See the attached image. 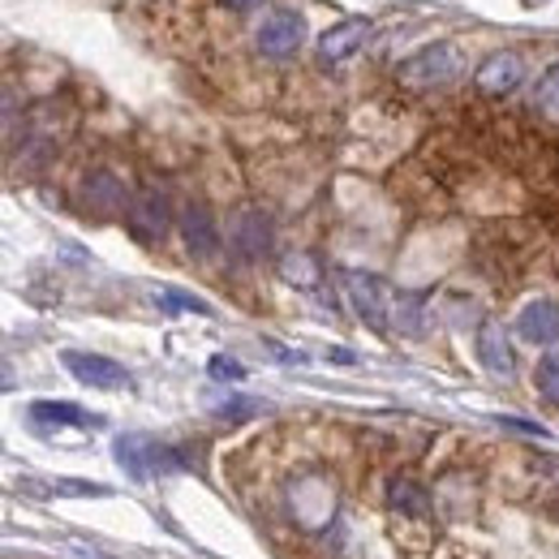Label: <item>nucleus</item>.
Returning a JSON list of instances; mask_svg holds the SVG:
<instances>
[{
    "mask_svg": "<svg viewBox=\"0 0 559 559\" xmlns=\"http://www.w3.org/2000/svg\"><path fill=\"white\" fill-rule=\"evenodd\" d=\"M155 306L159 310H168V314H211V306L203 297H194V293H186V288H155Z\"/></svg>",
    "mask_w": 559,
    "mask_h": 559,
    "instance_id": "nucleus-16",
    "label": "nucleus"
},
{
    "mask_svg": "<svg viewBox=\"0 0 559 559\" xmlns=\"http://www.w3.org/2000/svg\"><path fill=\"white\" fill-rule=\"evenodd\" d=\"M521 78H525V66H521L516 52H495V57H487V61L478 66L474 86H478L483 95H508V91L521 86Z\"/></svg>",
    "mask_w": 559,
    "mask_h": 559,
    "instance_id": "nucleus-9",
    "label": "nucleus"
},
{
    "mask_svg": "<svg viewBox=\"0 0 559 559\" xmlns=\"http://www.w3.org/2000/svg\"><path fill=\"white\" fill-rule=\"evenodd\" d=\"M228 4H233V9H254L259 0H228Z\"/></svg>",
    "mask_w": 559,
    "mask_h": 559,
    "instance_id": "nucleus-23",
    "label": "nucleus"
},
{
    "mask_svg": "<svg viewBox=\"0 0 559 559\" xmlns=\"http://www.w3.org/2000/svg\"><path fill=\"white\" fill-rule=\"evenodd\" d=\"M284 276L301 280V284H314V267H310L306 259H288V263H284Z\"/></svg>",
    "mask_w": 559,
    "mask_h": 559,
    "instance_id": "nucleus-22",
    "label": "nucleus"
},
{
    "mask_svg": "<svg viewBox=\"0 0 559 559\" xmlns=\"http://www.w3.org/2000/svg\"><path fill=\"white\" fill-rule=\"evenodd\" d=\"M31 418L44 421V426H99L104 421L95 418V414H86V409H78V405H70V401H35Z\"/></svg>",
    "mask_w": 559,
    "mask_h": 559,
    "instance_id": "nucleus-14",
    "label": "nucleus"
},
{
    "mask_svg": "<svg viewBox=\"0 0 559 559\" xmlns=\"http://www.w3.org/2000/svg\"><path fill=\"white\" fill-rule=\"evenodd\" d=\"M341 284H345V293H349L353 310H357L374 332H388V328H392V301H396V297H388L383 280L366 276V272H345Z\"/></svg>",
    "mask_w": 559,
    "mask_h": 559,
    "instance_id": "nucleus-3",
    "label": "nucleus"
},
{
    "mask_svg": "<svg viewBox=\"0 0 559 559\" xmlns=\"http://www.w3.org/2000/svg\"><path fill=\"white\" fill-rule=\"evenodd\" d=\"M82 199H86V207L95 211V215H117V211L126 207V186L108 168H99V173H91L82 181Z\"/></svg>",
    "mask_w": 559,
    "mask_h": 559,
    "instance_id": "nucleus-12",
    "label": "nucleus"
},
{
    "mask_svg": "<svg viewBox=\"0 0 559 559\" xmlns=\"http://www.w3.org/2000/svg\"><path fill=\"white\" fill-rule=\"evenodd\" d=\"M461 70H465V61H461V48L456 44H430V48H421V52L405 57L396 66V82L401 86H414V91H430V86L456 82Z\"/></svg>",
    "mask_w": 559,
    "mask_h": 559,
    "instance_id": "nucleus-1",
    "label": "nucleus"
},
{
    "mask_svg": "<svg viewBox=\"0 0 559 559\" xmlns=\"http://www.w3.org/2000/svg\"><path fill=\"white\" fill-rule=\"evenodd\" d=\"M168 219H173V207H168V194H159V190H142L130 203V228L142 241H159L168 233Z\"/></svg>",
    "mask_w": 559,
    "mask_h": 559,
    "instance_id": "nucleus-8",
    "label": "nucleus"
},
{
    "mask_svg": "<svg viewBox=\"0 0 559 559\" xmlns=\"http://www.w3.org/2000/svg\"><path fill=\"white\" fill-rule=\"evenodd\" d=\"M525 4H543V0H525Z\"/></svg>",
    "mask_w": 559,
    "mask_h": 559,
    "instance_id": "nucleus-24",
    "label": "nucleus"
},
{
    "mask_svg": "<svg viewBox=\"0 0 559 559\" xmlns=\"http://www.w3.org/2000/svg\"><path fill=\"white\" fill-rule=\"evenodd\" d=\"M516 336L530 345H556L559 341V301L538 297L516 314Z\"/></svg>",
    "mask_w": 559,
    "mask_h": 559,
    "instance_id": "nucleus-7",
    "label": "nucleus"
},
{
    "mask_svg": "<svg viewBox=\"0 0 559 559\" xmlns=\"http://www.w3.org/2000/svg\"><path fill=\"white\" fill-rule=\"evenodd\" d=\"M263 405L259 401H228V405H215V414L219 418H228V421H241V418H254Z\"/></svg>",
    "mask_w": 559,
    "mask_h": 559,
    "instance_id": "nucleus-21",
    "label": "nucleus"
},
{
    "mask_svg": "<svg viewBox=\"0 0 559 559\" xmlns=\"http://www.w3.org/2000/svg\"><path fill=\"white\" fill-rule=\"evenodd\" d=\"M61 366L70 370L78 383H86V388H95V392H121V388H130L126 366L112 361V357H104V353L66 349L61 353Z\"/></svg>",
    "mask_w": 559,
    "mask_h": 559,
    "instance_id": "nucleus-4",
    "label": "nucleus"
},
{
    "mask_svg": "<svg viewBox=\"0 0 559 559\" xmlns=\"http://www.w3.org/2000/svg\"><path fill=\"white\" fill-rule=\"evenodd\" d=\"M301 39H306V22H301V13H293V9L267 13L263 26H259V48H263V57H293V52L301 48Z\"/></svg>",
    "mask_w": 559,
    "mask_h": 559,
    "instance_id": "nucleus-5",
    "label": "nucleus"
},
{
    "mask_svg": "<svg viewBox=\"0 0 559 559\" xmlns=\"http://www.w3.org/2000/svg\"><path fill=\"white\" fill-rule=\"evenodd\" d=\"M181 237H186V250L194 259H215L219 254V228H215V219L203 203H190L181 211Z\"/></svg>",
    "mask_w": 559,
    "mask_h": 559,
    "instance_id": "nucleus-10",
    "label": "nucleus"
},
{
    "mask_svg": "<svg viewBox=\"0 0 559 559\" xmlns=\"http://www.w3.org/2000/svg\"><path fill=\"white\" fill-rule=\"evenodd\" d=\"M207 370H211V379H219V383H241L246 379V366L241 361H233V357H211L207 361Z\"/></svg>",
    "mask_w": 559,
    "mask_h": 559,
    "instance_id": "nucleus-20",
    "label": "nucleus"
},
{
    "mask_svg": "<svg viewBox=\"0 0 559 559\" xmlns=\"http://www.w3.org/2000/svg\"><path fill=\"white\" fill-rule=\"evenodd\" d=\"M366 35H370V22H366V17L336 22L332 31H323V35H319V57H323L328 66H341V61H349L353 52L366 44Z\"/></svg>",
    "mask_w": 559,
    "mask_h": 559,
    "instance_id": "nucleus-11",
    "label": "nucleus"
},
{
    "mask_svg": "<svg viewBox=\"0 0 559 559\" xmlns=\"http://www.w3.org/2000/svg\"><path fill=\"white\" fill-rule=\"evenodd\" d=\"M228 246L241 259H263L272 250V219L263 211H237L228 224Z\"/></svg>",
    "mask_w": 559,
    "mask_h": 559,
    "instance_id": "nucleus-6",
    "label": "nucleus"
},
{
    "mask_svg": "<svg viewBox=\"0 0 559 559\" xmlns=\"http://www.w3.org/2000/svg\"><path fill=\"white\" fill-rule=\"evenodd\" d=\"M538 112L559 121V66L543 73V82H538Z\"/></svg>",
    "mask_w": 559,
    "mask_h": 559,
    "instance_id": "nucleus-18",
    "label": "nucleus"
},
{
    "mask_svg": "<svg viewBox=\"0 0 559 559\" xmlns=\"http://www.w3.org/2000/svg\"><path fill=\"white\" fill-rule=\"evenodd\" d=\"M392 323H396L405 336H421V301L418 297H396V301H392Z\"/></svg>",
    "mask_w": 559,
    "mask_h": 559,
    "instance_id": "nucleus-17",
    "label": "nucleus"
},
{
    "mask_svg": "<svg viewBox=\"0 0 559 559\" xmlns=\"http://www.w3.org/2000/svg\"><path fill=\"white\" fill-rule=\"evenodd\" d=\"M112 456H117V465H121L134 483H146V478H155V474H181V469H186V461H181L173 448H164V443H155V439H146V435H121V439L112 443Z\"/></svg>",
    "mask_w": 559,
    "mask_h": 559,
    "instance_id": "nucleus-2",
    "label": "nucleus"
},
{
    "mask_svg": "<svg viewBox=\"0 0 559 559\" xmlns=\"http://www.w3.org/2000/svg\"><path fill=\"white\" fill-rule=\"evenodd\" d=\"M478 357H483V366H487L490 374H499V379H512L516 374V357H512V345H508V336H503L499 323H483V332H478Z\"/></svg>",
    "mask_w": 559,
    "mask_h": 559,
    "instance_id": "nucleus-13",
    "label": "nucleus"
},
{
    "mask_svg": "<svg viewBox=\"0 0 559 559\" xmlns=\"http://www.w3.org/2000/svg\"><path fill=\"white\" fill-rule=\"evenodd\" d=\"M388 503H392L396 512H405V516H426L430 495H426L418 483H409V478H396V483L388 487Z\"/></svg>",
    "mask_w": 559,
    "mask_h": 559,
    "instance_id": "nucleus-15",
    "label": "nucleus"
},
{
    "mask_svg": "<svg viewBox=\"0 0 559 559\" xmlns=\"http://www.w3.org/2000/svg\"><path fill=\"white\" fill-rule=\"evenodd\" d=\"M538 392H543L551 405H559V349L551 353V357H543V366H538Z\"/></svg>",
    "mask_w": 559,
    "mask_h": 559,
    "instance_id": "nucleus-19",
    "label": "nucleus"
}]
</instances>
